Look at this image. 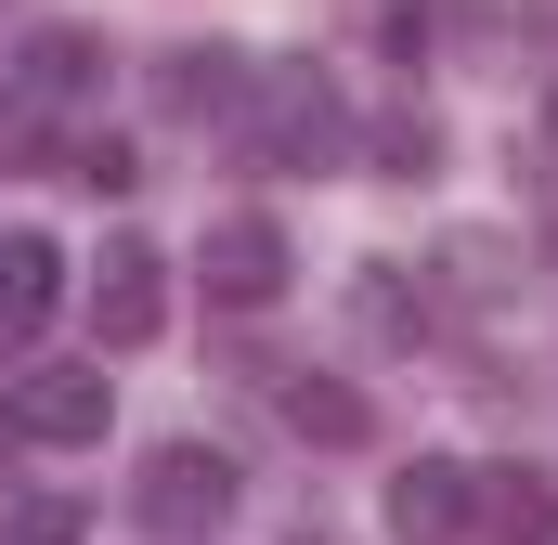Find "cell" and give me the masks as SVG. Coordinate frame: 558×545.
<instances>
[{"label":"cell","instance_id":"17","mask_svg":"<svg viewBox=\"0 0 558 545\" xmlns=\"http://www.w3.org/2000/svg\"><path fill=\"white\" fill-rule=\"evenodd\" d=\"M0 455H13V403H0Z\"/></svg>","mask_w":558,"mask_h":545},{"label":"cell","instance_id":"15","mask_svg":"<svg viewBox=\"0 0 558 545\" xmlns=\"http://www.w3.org/2000/svg\"><path fill=\"white\" fill-rule=\"evenodd\" d=\"M65 182H92V195H131V182H143V156H131L118 131H92V143H65Z\"/></svg>","mask_w":558,"mask_h":545},{"label":"cell","instance_id":"2","mask_svg":"<svg viewBox=\"0 0 558 545\" xmlns=\"http://www.w3.org/2000/svg\"><path fill=\"white\" fill-rule=\"evenodd\" d=\"M131 520L169 533V545H208L234 520V455H221V441H156L143 481H131Z\"/></svg>","mask_w":558,"mask_h":545},{"label":"cell","instance_id":"1","mask_svg":"<svg viewBox=\"0 0 558 545\" xmlns=\"http://www.w3.org/2000/svg\"><path fill=\"white\" fill-rule=\"evenodd\" d=\"M234 143H247L260 169H338V143H351V118H338V92H325L312 65H260V92H247V118H234Z\"/></svg>","mask_w":558,"mask_h":545},{"label":"cell","instance_id":"10","mask_svg":"<svg viewBox=\"0 0 558 545\" xmlns=\"http://www.w3.org/2000/svg\"><path fill=\"white\" fill-rule=\"evenodd\" d=\"M92 78H105V52H92L78 26H39V39H26V65H13V105H78Z\"/></svg>","mask_w":558,"mask_h":545},{"label":"cell","instance_id":"16","mask_svg":"<svg viewBox=\"0 0 558 545\" xmlns=\"http://www.w3.org/2000/svg\"><path fill=\"white\" fill-rule=\"evenodd\" d=\"M286 545H338V533H325V520H299V533H286Z\"/></svg>","mask_w":558,"mask_h":545},{"label":"cell","instance_id":"8","mask_svg":"<svg viewBox=\"0 0 558 545\" xmlns=\"http://www.w3.org/2000/svg\"><path fill=\"white\" fill-rule=\"evenodd\" d=\"M286 272H299V261H286V234L260 221V208L208 234V299H221V312H274V299H286Z\"/></svg>","mask_w":558,"mask_h":545},{"label":"cell","instance_id":"7","mask_svg":"<svg viewBox=\"0 0 558 545\" xmlns=\"http://www.w3.org/2000/svg\"><path fill=\"white\" fill-rule=\"evenodd\" d=\"M52 312H65V247H52V234H0V364L39 351Z\"/></svg>","mask_w":558,"mask_h":545},{"label":"cell","instance_id":"14","mask_svg":"<svg viewBox=\"0 0 558 545\" xmlns=\"http://www.w3.org/2000/svg\"><path fill=\"white\" fill-rule=\"evenodd\" d=\"M0 545H92V520H78L65 494H13V507H0Z\"/></svg>","mask_w":558,"mask_h":545},{"label":"cell","instance_id":"6","mask_svg":"<svg viewBox=\"0 0 558 545\" xmlns=\"http://www.w3.org/2000/svg\"><path fill=\"white\" fill-rule=\"evenodd\" d=\"M156 92H169V118H208V131H234V118H247V92H260V65H247L234 39H182V52L156 65Z\"/></svg>","mask_w":558,"mask_h":545},{"label":"cell","instance_id":"18","mask_svg":"<svg viewBox=\"0 0 558 545\" xmlns=\"http://www.w3.org/2000/svg\"><path fill=\"white\" fill-rule=\"evenodd\" d=\"M546 143H558V92H546Z\"/></svg>","mask_w":558,"mask_h":545},{"label":"cell","instance_id":"9","mask_svg":"<svg viewBox=\"0 0 558 545\" xmlns=\"http://www.w3.org/2000/svg\"><path fill=\"white\" fill-rule=\"evenodd\" d=\"M481 533L494 545H558V481L546 468H481Z\"/></svg>","mask_w":558,"mask_h":545},{"label":"cell","instance_id":"11","mask_svg":"<svg viewBox=\"0 0 558 545\" xmlns=\"http://www.w3.org/2000/svg\"><path fill=\"white\" fill-rule=\"evenodd\" d=\"M274 403H286V428H299V441H325V455H351V441L377 428V415H364V390H351V377H286Z\"/></svg>","mask_w":558,"mask_h":545},{"label":"cell","instance_id":"4","mask_svg":"<svg viewBox=\"0 0 558 545\" xmlns=\"http://www.w3.org/2000/svg\"><path fill=\"white\" fill-rule=\"evenodd\" d=\"M92 325H105V351H143V338L169 325V261H156L143 234H118V247L92 261Z\"/></svg>","mask_w":558,"mask_h":545},{"label":"cell","instance_id":"12","mask_svg":"<svg viewBox=\"0 0 558 545\" xmlns=\"http://www.w3.org/2000/svg\"><path fill=\"white\" fill-rule=\"evenodd\" d=\"M351 312H364L377 338H428V286H403V261H364V286H351Z\"/></svg>","mask_w":558,"mask_h":545},{"label":"cell","instance_id":"5","mask_svg":"<svg viewBox=\"0 0 558 545\" xmlns=\"http://www.w3.org/2000/svg\"><path fill=\"white\" fill-rule=\"evenodd\" d=\"M454 533H481V468L416 455V468L390 481V545H454Z\"/></svg>","mask_w":558,"mask_h":545},{"label":"cell","instance_id":"3","mask_svg":"<svg viewBox=\"0 0 558 545\" xmlns=\"http://www.w3.org/2000/svg\"><path fill=\"white\" fill-rule=\"evenodd\" d=\"M105 364H52V377H13V441H52V455H78V441H105Z\"/></svg>","mask_w":558,"mask_h":545},{"label":"cell","instance_id":"13","mask_svg":"<svg viewBox=\"0 0 558 545\" xmlns=\"http://www.w3.org/2000/svg\"><path fill=\"white\" fill-rule=\"evenodd\" d=\"M377 169H390V182H428V169H441V118H428V105H390V118H377Z\"/></svg>","mask_w":558,"mask_h":545}]
</instances>
